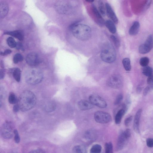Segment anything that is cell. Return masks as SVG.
Returning <instances> with one entry per match:
<instances>
[{
  "mask_svg": "<svg viewBox=\"0 0 153 153\" xmlns=\"http://www.w3.org/2000/svg\"><path fill=\"white\" fill-rule=\"evenodd\" d=\"M114 23L111 20H107L105 24L109 31L112 33H114L116 31V28Z\"/></svg>",
  "mask_w": 153,
  "mask_h": 153,
  "instance_id": "cell-20",
  "label": "cell"
},
{
  "mask_svg": "<svg viewBox=\"0 0 153 153\" xmlns=\"http://www.w3.org/2000/svg\"><path fill=\"white\" fill-rule=\"evenodd\" d=\"M140 27L139 23L137 21L133 22L129 30V34L131 36L136 35L138 32Z\"/></svg>",
  "mask_w": 153,
  "mask_h": 153,
  "instance_id": "cell-18",
  "label": "cell"
},
{
  "mask_svg": "<svg viewBox=\"0 0 153 153\" xmlns=\"http://www.w3.org/2000/svg\"><path fill=\"white\" fill-rule=\"evenodd\" d=\"M105 153H113V145L111 142L107 143L105 145Z\"/></svg>",
  "mask_w": 153,
  "mask_h": 153,
  "instance_id": "cell-31",
  "label": "cell"
},
{
  "mask_svg": "<svg viewBox=\"0 0 153 153\" xmlns=\"http://www.w3.org/2000/svg\"><path fill=\"white\" fill-rule=\"evenodd\" d=\"M126 110L124 108L120 110L117 113L115 118V121L116 124H119L121 122L122 119L124 115Z\"/></svg>",
  "mask_w": 153,
  "mask_h": 153,
  "instance_id": "cell-21",
  "label": "cell"
},
{
  "mask_svg": "<svg viewBox=\"0 0 153 153\" xmlns=\"http://www.w3.org/2000/svg\"><path fill=\"white\" fill-rule=\"evenodd\" d=\"M43 78L42 73L38 70L35 69L28 71L25 74L26 82L31 85H35L40 83Z\"/></svg>",
  "mask_w": 153,
  "mask_h": 153,
  "instance_id": "cell-4",
  "label": "cell"
},
{
  "mask_svg": "<svg viewBox=\"0 0 153 153\" xmlns=\"http://www.w3.org/2000/svg\"><path fill=\"white\" fill-rule=\"evenodd\" d=\"M99 11L101 15L105 16V15L106 11L105 7L103 2L101 1L98 2Z\"/></svg>",
  "mask_w": 153,
  "mask_h": 153,
  "instance_id": "cell-27",
  "label": "cell"
},
{
  "mask_svg": "<svg viewBox=\"0 0 153 153\" xmlns=\"http://www.w3.org/2000/svg\"><path fill=\"white\" fill-rule=\"evenodd\" d=\"M110 37L115 46L117 47H119L120 46V42L118 38L113 35H111Z\"/></svg>",
  "mask_w": 153,
  "mask_h": 153,
  "instance_id": "cell-33",
  "label": "cell"
},
{
  "mask_svg": "<svg viewBox=\"0 0 153 153\" xmlns=\"http://www.w3.org/2000/svg\"><path fill=\"white\" fill-rule=\"evenodd\" d=\"M146 144L149 147H153V138H148L146 140Z\"/></svg>",
  "mask_w": 153,
  "mask_h": 153,
  "instance_id": "cell-37",
  "label": "cell"
},
{
  "mask_svg": "<svg viewBox=\"0 0 153 153\" xmlns=\"http://www.w3.org/2000/svg\"><path fill=\"white\" fill-rule=\"evenodd\" d=\"M142 112L141 109L138 110L134 116L133 122V128L135 132L137 133L139 132V124L140 119Z\"/></svg>",
  "mask_w": 153,
  "mask_h": 153,
  "instance_id": "cell-14",
  "label": "cell"
},
{
  "mask_svg": "<svg viewBox=\"0 0 153 153\" xmlns=\"http://www.w3.org/2000/svg\"><path fill=\"white\" fill-rule=\"evenodd\" d=\"M92 8L93 13L97 19L98 22L101 25L104 24V21L99 10H98L96 7L93 5H92Z\"/></svg>",
  "mask_w": 153,
  "mask_h": 153,
  "instance_id": "cell-19",
  "label": "cell"
},
{
  "mask_svg": "<svg viewBox=\"0 0 153 153\" xmlns=\"http://www.w3.org/2000/svg\"><path fill=\"white\" fill-rule=\"evenodd\" d=\"M123 98V96L121 94H119L117 97L114 101V104L118 105L121 102Z\"/></svg>",
  "mask_w": 153,
  "mask_h": 153,
  "instance_id": "cell-36",
  "label": "cell"
},
{
  "mask_svg": "<svg viewBox=\"0 0 153 153\" xmlns=\"http://www.w3.org/2000/svg\"><path fill=\"white\" fill-rule=\"evenodd\" d=\"M36 98L34 94L28 90L24 91L20 94L17 104L22 111H28L35 105Z\"/></svg>",
  "mask_w": 153,
  "mask_h": 153,
  "instance_id": "cell-1",
  "label": "cell"
},
{
  "mask_svg": "<svg viewBox=\"0 0 153 153\" xmlns=\"http://www.w3.org/2000/svg\"><path fill=\"white\" fill-rule=\"evenodd\" d=\"M78 108L82 110H86L94 108V105L89 101L85 100H81L78 103Z\"/></svg>",
  "mask_w": 153,
  "mask_h": 153,
  "instance_id": "cell-15",
  "label": "cell"
},
{
  "mask_svg": "<svg viewBox=\"0 0 153 153\" xmlns=\"http://www.w3.org/2000/svg\"><path fill=\"white\" fill-rule=\"evenodd\" d=\"M23 59L22 56L19 53L16 54L14 56L13 61L14 63L16 64L19 62L22 61Z\"/></svg>",
  "mask_w": 153,
  "mask_h": 153,
  "instance_id": "cell-30",
  "label": "cell"
},
{
  "mask_svg": "<svg viewBox=\"0 0 153 153\" xmlns=\"http://www.w3.org/2000/svg\"><path fill=\"white\" fill-rule=\"evenodd\" d=\"M105 7L106 13L108 17L115 24H117L118 22V18L110 4L108 3H106Z\"/></svg>",
  "mask_w": 153,
  "mask_h": 153,
  "instance_id": "cell-13",
  "label": "cell"
},
{
  "mask_svg": "<svg viewBox=\"0 0 153 153\" xmlns=\"http://www.w3.org/2000/svg\"><path fill=\"white\" fill-rule=\"evenodd\" d=\"M29 153H45V152L42 149H37L32 150Z\"/></svg>",
  "mask_w": 153,
  "mask_h": 153,
  "instance_id": "cell-40",
  "label": "cell"
},
{
  "mask_svg": "<svg viewBox=\"0 0 153 153\" xmlns=\"http://www.w3.org/2000/svg\"><path fill=\"white\" fill-rule=\"evenodd\" d=\"M13 75L14 79L17 82L20 81L21 79V71L18 68H15L13 70Z\"/></svg>",
  "mask_w": 153,
  "mask_h": 153,
  "instance_id": "cell-23",
  "label": "cell"
},
{
  "mask_svg": "<svg viewBox=\"0 0 153 153\" xmlns=\"http://www.w3.org/2000/svg\"><path fill=\"white\" fill-rule=\"evenodd\" d=\"M7 42L8 45L10 48H13L16 47L17 43L13 37H8L7 39Z\"/></svg>",
  "mask_w": 153,
  "mask_h": 153,
  "instance_id": "cell-29",
  "label": "cell"
},
{
  "mask_svg": "<svg viewBox=\"0 0 153 153\" xmlns=\"http://www.w3.org/2000/svg\"><path fill=\"white\" fill-rule=\"evenodd\" d=\"M73 153H87L85 147L81 145L76 146L74 147L72 150Z\"/></svg>",
  "mask_w": 153,
  "mask_h": 153,
  "instance_id": "cell-22",
  "label": "cell"
},
{
  "mask_svg": "<svg viewBox=\"0 0 153 153\" xmlns=\"http://www.w3.org/2000/svg\"><path fill=\"white\" fill-rule=\"evenodd\" d=\"M56 11L61 14H68L70 12V7L66 2L63 1H57L55 4Z\"/></svg>",
  "mask_w": 153,
  "mask_h": 153,
  "instance_id": "cell-11",
  "label": "cell"
},
{
  "mask_svg": "<svg viewBox=\"0 0 153 153\" xmlns=\"http://www.w3.org/2000/svg\"><path fill=\"white\" fill-rule=\"evenodd\" d=\"M152 89L150 86L149 85L147 86L144 90L143 91V95L144 96L146 95Z\"/></svg>",
  "mask_w": 153,
  "mask_h": 153,
  "instance_id": "cell-39",
  "label": "cell"
},
{
  "mask_svg": "<svg viewBox=\"0 0 153 153\" xmlns=\"http://www.w3.org/2000/svg\"><path fill=\"white\" fill-rule=\"evenodd\" d=\"M2 69H1L0 71V79H3L4 76L5 72L4 68H2Z\"/></svg>",
  "mask_w": 153,
  "mask_h": 153,
  "instance_id": "cell-42",
  "label": "cell"
},
{
  "mask_svg": "<svg viewBox=\"0 0 153 153\" xmlns=\"http://www.w3.org/2000/svg\"><path fill=\"white\" fill-rule=\"evenodd\" d=\"M8 101L11 104H16L18 102V99L13 93H11L9 96Z\"/></svg>",
  "mask_w": 153,
  "mask_h": 153,
  "instance_id": "cell-28",
  "label": "cell"
},
{
  "mask_svg": "<svg viewBox=\"0 0 153 153\" xmlns=\"http://www.w3.org/2000/svg\"><path fill=\"white\" fill-rule=\"evenodd\" d=\"M149 62V58L147 57H143L141 58L140 59V64L143 67L148 66Z\"/></svg>",
  "mask_w": 153,
  "mask_h": 153,
  "instance_id": "cell-32",
  "label": "cell"
},
{
  "mask_svg": "<svg viewBox=\"0 0 153 153\" xmlns=\"http://www.w3.org/2000/svg\"><path fill=\"white\" fill-rule=\"evenodd\" d=\"M94 117L96 121L100 123H107L110 122L111 120V116L109 113L102 111L96 112Z\"/></svg>",
  "mask_w": 153,
  "mask_h": 153,
  "instance_id": "cell-6",
  "label": "cell"
},
{
  "mask_svg": "<svg viewBox=\"0 0 153 153\" xmlns=\"http://www.w3.org/2000/svg\"><path fill=\"white\" fill-rule=\"evenodd\" d=\"M153 47V37L152 35L149 36L144 43L140 45L139 47V51L140 53H148Z\"/></svg>",
  "mask_w": 153,
  "mask_h": 153,
  "instance_id": "cell-8",
  "label": "cell"
},
{
  "mask_svg": "<svg viewBox=\"0 0 153 153\" xmlns=\"http://www.w3.org/2000/svg\"><path fill=\"white\" fill-rule=\"evenodd\" d=\"M4 34L11 35L21 41L23 40L24 39V33L20 30L6 32L4 33Z\"/></svg>",
  "mask_w": 153,
  "mask_h": 153,
  "instance_id": "cell-16",
  "label": "cell"
},
{
  "mask_svg": "<svg viewBox=\"0 0 153 153\" xmlns=\"http://www.w3.org/2000/svg\"><path fill=\"white\" fill-rule=\"evenodd\" d=\"M86 1L87 2H93L94 1H93V0H87V1Z\"/></svg>",
  "mask_w": 153,
  "mask_h": 153,
  "instance_id": "cell-44",
  "label": "cell"
},
{
  "mask_svg": "<svg viewBox=\"0 0 153 153\" xmlns=\"http://www.w3.org/2000/svg\"><path fill=\"white\" fill-rule=\"evenodd\" d=\"M116 57V51L111 45L107 44L104 46L100 53V57L103 61L111 63L115 61Z\"/></svg>",
  "mask_w": 153,
  "mask_h": 153,
  "instance_id": "cell-3",
  "label": "cell"
},
{
  "mask_svg": "<svg viewBox=\"0 0 153 153\" xmlns=\"http://www.w3.org/2000/svg\"><path fill=\"white\" fill-rule=\"evenodd\" d=\"M102 150L100 145L96 144L93 145L90 150V153H100Z\"/></svg>",
  "mask_w": 153,
  "mask_h": 153,
  "instance_id": "cell-26",
  "label": "cell"
},
{
  "mask_svg": "<svg viewBox=\"0 0 153 153\" xmlns=\"http://www.w3.org/2000/svg\"><path fill=\"white\" fill-rule=\"evenodd\" d=\"M14 131L11 124L7 122L5 123L2 126L1 130V133L2 136L5 139H10L13 136Z\"/></svg>",
  "mask_w": 153,
  "mask_h": 153,
  "instance_id": "cell-10",
  "label": "cell"
},
{
  "mask_svg": "<svg viewBox=\"0 0 153 153\" xmlns=\"http://www.w3.org/2000/svg\"><path fill=\"white\" fill-rule=\"evenodd\" d=\"M89 101L94 105L101 108H105L107 105L106 101L100 96L96 94H91L89 97Z\"/></svg>",
  "mask_w": 153,
  "mask_h": 153,
  "instance_id": "cell-9",
  "label": "cell"
},
{
  "mask_svg": "<svg viewBox=\"0 0 153 153\" xmlns=\"http://www.w3.org/2000/svg\"><path fill=\"white\" fill-rule=\"evenodd\" d=\"M147 82L149 85L153 89V74L148 77L147 79Z\"/></svg>",
  "mask_w": 153,
  "mask_h": 153,
  "instance_id": "cell-35",
  "label": "cell"
},
{
  "mask_svg": "<svg viewBox=\"0 0 153 153\" xmlns=\"http://www.w3.org/2000/svg\"><path fill=\"white\" fill-rule=\"evenodd\" d=\"M131 136L130 130L126 129L119 135L117 140L116 149L118 151L121 150L126 145Z\"/></svg>",
  "mask_w": 153,
  "mask_h": 153,
  "instance_id": "cell-5",
  "label": "cell"
},
{
  "mask_svg": "<svg viewBox=\"0 0 153 153\" xmlns=\"http://www.w3.org/2000/svg\"><path fill=\"white\" fill-rule=\"evenodd\" d=\"M20 110L19 106L17 104L15 105L13 107V110L15 112H17Z\"/></svg>",
  "mask_w": 153,
  "mask_h": 153,
  "instance_id": "cell-43",
  "label": "cell"
},
{
  "mask_svg": "<svg viewBox=\"0 0 153 153\" xmlns=\"http://www.w3.org/2000/svg\"><path fill=\"white\" fill-rule=\"evenodd\" d=\"M122 63L125 70L127 71H129L131 69V62L130 59L126 58L123 59Z\"/></svg>",
  "mask_w": 153,
  "mask_h": 153,
  "instance_id": "cell-24",
  "label": "cell"
},
{
  "mask_svg": "<svg viewBox=\"0 0 153 153\" xmlns=\"http://www.w3.org/2000/svg\"><path fill=\"white\" fill-rule=\"evenodd\" d=\"M26 61L29 65L32 66H36L41 62L39 56L35 52L28 53L26 56Z\"/></svg>",
  "mask_w": 153,
  "mask_h": 153,
  "instance_id": "cell-12",
  "label": "cell"
},
{
  "mask_svg": "<svg viewBox=\"0 0 153 153\" xmlns=\"http://www.w3.org/2000/svg\"><path fill=\"white\" fill-rule=\"evenodd\" d=\"M70 29L74 36L79 40L86 41L91 36V29L86 25L78 23L73 24L70 26Z\"/></svg>",
  "mask_w": 153,
  "mask_h": 153,
  "instance_id": "cell-2",
  "label": "cell"
},
{
  "mask_svg": "<svg viewBox=\"0 0 153 153\" xmlns=\"http://www.w3.org/2000/svg\"><path fill=\"white\" fill-rule=\"evenodd\" d=\"M11 52L12 51L10 49H7L3 52H1L0 54L1 55L4 56L10 54Z\"/></svg>",
  "mask_w": 153,
  "mask_h": 153,
  "instance_id": "cell-41",
  "label": "cell"
},
{
  "mask_svg": "<svg viewBox=\"0 0 153 153\" xmlns=\"http://www.w3.org/2000/svg\"><path fill=\"white\" fill-rule=\"evenodd\" d=\"M132 119V116H130L127 118L125 120L124 123L126 126H128Z\"/></svg>",
  "mask_w": 153,
  "mask_h": 153,
  "instance_id": "cell-38",
  "label": "cell"
},
{
  "mask_svg": "<svg viewBox=\"0 0 153 153\" xmlns=\"http://www.w3.org/2000/svg\"><path fill=\"white\" fill-rule=\"evenodd\" d=\"M142 73L144 75L148 77L153 74V70L151 67L147 66L143 67Z\"/></svg>",
  "mask_w": 153,
  "mask_h": 153,
  "instance_id": "cell-25",
  "label": "cell"
},
{
  "mask_svg": "<svg viewBox=\"0 0 153 153\" xmlns=\"http://www.w3.org/2000/svg\"><path fill=\"white\" fill-rule=\"evenodd\" d=\"M9 7L7 3L4 2L0 3V16L1 18L5 17L7 14Z\"/></svg>",
  "mask_w": 153,
  "mask_h": 153,
  "instance_id": "cell-17",
  "label": "cell"
},
{
  "mask_svg": "<svg viewBox=\"0 0 153 153\" xmlns=\"http://www.w3.org/2000/svg\"><path fill=\"white\" fill-rule=\"evenodd\" d=\"M14 140L15 142L16 143H19L20 141V137L19 133L16 129L14 131Z\"/></svg>",
  "mask_w": 153,
  "mask_h": 153,
  "instance_id": "cell-34",
  "label": "cell"
},
{
  "mask_svg": "<svg viewBox=\"0 0 153 153\" xmlns=\"http://www.w3.org/2000/svg\"><path fill=\"white\" fill-rule=\"evenodd\" d=\"M107 84L111 88H119L122 86L123 84L122 77L119 74H113L108 78L107 81Z\"/></svg>",
  "mask_w": 153,
  "mask_h": 153,
  "instance_id": "cell-7",
  "label": "cell"
}]
</instances>
